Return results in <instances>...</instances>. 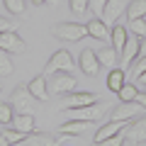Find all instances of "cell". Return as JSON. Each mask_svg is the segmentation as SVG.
Returning a JSON list of instances; mask_svg holds the SVG:
<instances>
[{
    "instance_id": "1f68e13d",
    "label": "cell",
    "mask_w": 146,
    "mask_h": 146,
    "mask_svg": "<svg viewBox=\"0 0 146 146\" xmlns=\"http://www.w3.org/2000/svg\"><path fill=\"white\" fill-rule=\"evenodd\" d=\"M3 32H17V25L12 20H7V17H0V34Z\"/></svg>"
},
{
    "instance_id": "f1b7e54d",
    "label": "cell",
    "mask_w": 146,
    "mask_h": 146,
    "mask_svg": "<svg viewBox=\"0 0 146 146\" xmlns=\"http://www.w3.org/2000/svg\"><path fill=\"white\" fill-rule=\"evenodd\" d=\"M105 5H107V0H88V10H93L95 17H102Z\"/></svg>"
},
{
    "instance_id": "484cf974",
    "label": "cell",
    "mask_w": 146,
    "mask_h": 146,
    "mask_svg": "<svg viewBox=\"0 0 146 146\" xmlns=\"http://www.w3.org/2000/svg\"><path fill=\"white\" fill-rule=\"evenodd\" d=\"M5 7L12 12V15H22L25 12V0H3Z\"/></svg>"
},
{
    "instance_id": "4316f807",
    "label": "cell",
    "mask_w": 146,
    "mask_h": 146,
    "mask_svg": "<svg viewBox=\"0 0 146 146\" xmlns=\"http://www.w3.org/2000/svg\"><path fill=\"white\" fill-rule=\"evenodd\" d=\"M10 119H12V107L7 102H0V124H10Z\"/></svg>"
},
{
    "instance_id": "f35d334b",
    "label": "cell",
    "mask_w": 146,
    "mask_h": 146,
    "mask_svg": "<svg viewBox=\"0 0 146 146\" xmlns=\"http://www.w3.org/2000/svg\"><path fill=\"white\" fill-rule=\"evenodd\" d=\"M32 3H34V5H44V3H46V0H32Z\"/></svg>"
},
{
    "instance_id": "4fadbf2b",
    "label": "cell",
    "mask_w": 146,
    "mask_h": 146,
    "mask_svg": "<svg viewBox=\"0 0 146 146\" xmlns=\"http://www.w3.org/2000/svg\"><path fill=\"white\" fill-rule=\"evenodd\" d=\"M139 44H141V36H136V34L127 36L124 49H122V61H124L127 66H131V61L139 56Z\"/></svg>"
},
{
    "instance_id": "277c9868",
    "label": "cell",
    "mask_w": 146,
    "mask_h": 146,
    "mask_svg": "<svg viewBox=\"0 0 146 146\" xmlns=\"http://www.w3.org/2000/svg\"><path fill=\"white\" fill-rule=\"evenodd\" d=\"M58 71H73V56L66 51V49H58L54 51V56L49 58V63L44 66V76H51V73H58Z\"/></svg>"
},
{
    "instance_id": "7a4b0ae2",
    "label": "cell",
    "mask_w": 146,
    "mask_h": 146,
    "mask_svg": "<svg viewBox=\"0 0 146 146\" xmlns=\"http://www.w3.org/2000/svg\"><path fill=\"white\" fill-rule=\"evenodd\" d=\"M54 36L63 39V42H78V39L88 36V27L78 25V22H61L54 27Z\"/></svg>"
},
{
    "instance_id": "83f0119b",
    "label": "cell",
    "mask_w": 146,
    "mask_h": 146,
    "mask_svg": "<svg viewBox=\"0 0 146 146\" xmlns=\"http://www.w3.org/2000/svg\"><path fill=\"white\" fill-rule=\"evenodd\" d=\"M3 136H5V139L10 141V144H20V141L25 139L27 134H22V131H17V129H12V127H10V129H5V131H3Z\"/></svg>"
},
{
    "instance_id": "52a82bcc",
    "label": "cell",
    "mask_w": 146,
    "mask_h": 146,
    "mask_svg": "<svg viewBox=\"0 0 146 146\" xmlns=\"http://www.w3.org/2000/svg\"><path fill=\"white\" fill-rule=\"evenodd\" d=\"M127 5H129V0H107V5H105L102 17H100V20L110 27L112 22H117V17H119L122 12L127 10Z\"/></svg>"
},
{
    "instance_id": "7402d4cb",
    "label": "cell",
    "mask_w": 146,
    "mask_h": 146,
    "mask_svg": "<svg viewBox=\"0 0 146 146\" xmlns=\"http://www.w3.org/2000/svg\"><path fill=\"white\" fill-rule=\"evenodd\" d=\"M127 15H129V20L146 17V0H131L129 5H127Z\"/></svg>"
},
{
    "instance_id": "d6a6232c",
    "label": "cell",
    "mask_w": 146,
    "mask_h": 146,
    "mask_svg": "<svg viewBox=\"0 0 146 146\" xmlns=\"http://www.w3.org/2000/svg\"><path fill=\"white\" fill-rule=\"evenodd\" d=\"M144 71H146V56H141V61L136 63V76H141Z\"/></svg>"
},
{
    "instance_id": "74e56055",
    "label": "cell",
    "mask_w": 146,
    "mask_h": 146,
    "mask_svg": "<svg viewBox=\"0 0 146 146\" xmlns=\"http://www.w3.org/2000/svg\"><path fill=\"white\" fill-rule=\"evenodd\" d=\"M0 146H10V141H7L5 136H0Z\"/></svg>"
},
{
    "instance_id": "9a60e30c",
    "label": "cell",
    "mask_w": 146,
    "mask_h": 146,
    "mask_svg": "<svg viewBox=\"0 0 146 146\" xmlns=\"http://www.w3.org/2000/svg\"><path fill=\"white\" fill-rule=\"evenodd\" d=\"M124 136L131 141V144H146V117H141L139 122H134V124L127 129Z\"/></svg>"
},
{
    "instance_id": "d590c367",
    "label": "cell",
    "mask_w": 146,
    "mask_h": 146,
    "mask_svg": "<svg viewBox=\"0 0 146 146\" xmlns=\"http://www.w3.org/2000/svg\"><path fill=\"white\" fill-rule=\"evenodd\" d=\"M136 80H139V83H146V71L141 73V76H136Z\"/></svg>"
},
{
    "instance_id": "ab89813d",
    "label": "cell",
    "mask_w": 146,
    "mask_h": 146,
    "mask_svg": "<svg viewBox=\"0 0 146 146\" xmlns=\"http://www.w3.org/2000/svg\"><path fill=\"white\" fill-rule=\"evenodd\" d=\"M0 90H3V85H0Z\"/></svg>"
},
{
    "instance_id": "e575fe53",
    "label": "cell",
    "mask_w": 146,
    "mask_h": 146,
    "mask_svg": "<svg viewBox=\"0 0 146 146\" xmlns=\"http://www.w3.org/2000/svg\"><path fill=\"white\" fill-rule=\"evenodd\" d=\"M139 54H141V56H146V36L141 39V44H139Z\"/></svg>"
},
{
    "instance_id": "836d02e7",
    "label": "cell",
    "mask_w": 146,
    "mask_h": 146,
    "mask_svg": "<svg viewBox=\"0 0 146 146\" xmlns=\"http://www.w3.org/2000/svg\"><path fill=\"white\" fill-rule=\"evenodd\" d=\"M136 102H139L141 107H146V93H136Z\"/></svg>"
},
{
    "instance_id": "603a6c76",
    "label": "cell",
    "mask_w": 146,
    "mask_h": 146,
    "mask_svg": "<svg viewBox=\"0 0 146 146\" xmlns=\"http://www.w3.org/2000/svg\"><path fill=\"white\" fill-rule=\"evenodd\" d=\"M136 93H139L136 85L124 80V85L119 88V93H117V95H119V102H134V100H136Z\"/></svg>"
},
{
    "instance_id": "e0dca14e",
    "label": "cell",
    "mask_w": 146,
    "mask_h": 146,
    "mask_svg": "<svg viewBox=\"0 0 146 146\" xmlns=\"http://www.w3.org/2000/svg\"><path fill=\"white\" fill-rule=\"evenodd\" d=\"M17 146H54V139L49 134H44V131H32Z\"/></svg>"
},
{
    "instance_id": "ba28073f",
    "label": "cell",
    "mask_w": 146,
    "mask_h": 146,
    "mask_svg": "<svg viewBox=\"0 0 146 146\" xmlns=\"http://www.w3.org/2000/svg\"><path fill=\"white\" fill-rule=\"evenodd\" d=\"M0 49L7 54H22L25 51V42L17 32H3L0 34Z\"/></svg>"
},
{
    "instance_id": "ac0fdd59",
    "label": "cell",
    "mask_w": 146,
    "mask_h": 146,
    "mask_svg": "<svg viewBox=\"0 0 146 146\" xmlns=\"http://www.w3.org/2000/svg\"><path fill=\"white\" fill-rule=\"evenodd\" d=\"M95 54H98V61H100V66H105V68H117L119 54H117L112 46H105V49H100V51H95Z\"/></svg>"
},
{
    "instance_id": "6da1fadb",
    "label": "cell",
    "mask_w": 146,
    "mask_h": 146,
    "mask_svg": "<svg viewBox=\"0 0 146 146\" xmlns=\"http://www.w3.org/2000/svg\"><path fill=\"white\" fill-rule=\"evenodd\" d=\"M49 95H68L76 90V85H78V80L73 78L71 73L66 71H58V73H51V80H49Z\"/></svg>"
},
{
    "instance_id": "8992f818",
    "label": "cell",
    "mask_w": 146,
    "mask_h": 146,
    "mask_svg": "<svg viewBox=\"0 0 146 146\" xmlns=\"http://www.w3.org/2000/svg\"><path fill=\"white\" fill-rule=\"evenodd\" d=\"M93 102H98V98L93 93H68L63 98L61 110H78V107H85V105H93Z\"/></svg>"
},
{
    "instance_id": "cb8c5ba5",
    "label": "cell",
    "mask_w": 146,
    "mask_h": 146,
    "mask_svg": "<svg viewBox=\"0 0 146 146\" xmlns=\"http://www.w3.org/2000/svg\"><path fill=\"white\" fill-rule=\"evenodd\" d=\"M12 71H15V63H12L10 54L0 49V76H3V78H5V76H12Z\"/></svg>"
},
{
    "instance_id": "ffe728a7",
    "label": "cell",
    "mask_w": 146,
    "mask_h": 146,
    "mask_svg": "<svg viewBox=\"0 0 146 146\" xmlns=\"http://www.w3.org/2000/svg\"><path fill=\"white\" fill-rule=\"evenodd\" d=\"M93 124V122H83V119H71V122H66V124H61L58 127V131H61V134H83L85 129H88V127Z\"/></svg>"
},
{
    "instance_id": "44dd1931",
    "label": "cell",
    "mask_w": 146,
    "mask_h": 146,
    "mask_svg": "<svg viewBox=\"0 0 146 146\" xmlns=\"http://www.w3.org/2000/svg\"><path fill=\"white\" fill-rule=\"evenodd\" d=\"M127 29L122 25H117L115 29H112V34H110V42H112V49H115L117 54H122V49H124V42H127Z\"/></svg>"
},
{
    "instance_id": "4dcf8cb0",
    "label": "cell",
    "mask_w": 146,
    "mask_h": 146,
    "mask_svg": "<svg viewBox=\"0 0 146 146\" xmlns=\"http://www.w3.org/2000/svg\"><path fill=\"white\" fill-rule=\"evenodd\" d=\"M122 144H124V134L119 131V134H115V136H110V139L100 141L98 146H122Z\"/></svg>"
},
{
    "instance_id": "d6986e66",
    "label": "cell",
    "mask_w": 146,
    "mask_h": 146,
    "mask_svg": "<svg viewBox=\"0 0 146 146\" xmlns=\"http://www.w3.org/2000/svg\"><path fill=\"white\" fill-rule=\"evenodd\" d=\"M124 80H127V73L122 71V68H110V73H107V90L119 93V88L124 85Z\"/></svg>"
},
{
    "instance_id": "5bb4252c",
    "label": "cell",
    "mask_w": 146,
    "mask_h": 146,
    "mask_svg": "<svg viewBox=\"0 0 146 146\" xmlns=\"http://www.w3.org/2000/svg\"><path fill=\"white\" fill-rule=\"evenodd\" d=\"M34 124H36L34 115H15V117L10 119V124H7V127L22 131V134H32V131H34Z\"/></svg>"
},
{
    "instance_id": "f546056e",
    "label": "cell",
    "mask_w": 146,
    "mask_h": 146,
    "mask_svg": "<svg viewBox=\"0 0 146 146\" xmlns=\"http://www.w3.org/2000/svg\"><path fill=\"white\" fill-rule=\"evenodd\" d=\"M68 5H71V10L76 12V15L88 12V0H68Z\"/></svg>"
},
{
    "instance_id": "3957f363",
    "label": "cell",
    "mask_w": 146,
    "mask_h": 146,
    "mask_svg": "<svg viewBox=\"0 0 146 146\" xmlns=\"http://www.w3.org/2000/svg\"><path fill=\"white\" fill-rule=\"evenodd\" d=\"M32 105H34V95L27 88H15L10 95V107L15 110V115H32Z\"/></svg>"
},
{
    "instance_id": "30bf717a",
    "label": "cell",
    "mask_w": 146,
    "mask_h": 146,
    "mask_svg": "<svg viewBox=\"0 0 146 146\" xmlns=\"http://www.w3.org/2000/svg\"><path fill=\"white\" fill-rule=\"evenodd\" d=\"M78 63H80V68H83L85 76H98V71H100V61H98V54H95V51L85 49V51L80 54Z\"/></svg>"
},
{
    "instance_id": "9c48e42d",
    "label": "cell",
    "mask_w": 146,
    "mask_h": 146,
    "mask_svg": "<svg viewBox=\"0 0 146 146\" xmlns=\"http://www.w3.org/2000/svg\"><path fill=\"white\" fill-rule=\"evenodd\" d=\"M27 90L34 95V100L39 102H46L51 95H49V85H46V76H34V78L27 83Z\"/></svg>"
},
{
    "instance_id": "5b68a950",
    "label": "cell",
    "mask_w": 146,
    "mask_h": 146,
    "mask_svg": "<svg viewBox=\"0 0 146 146\" xmlns=\"http://www.w3.org/2000/svg\"><path fill=\"white\" fill-rule=\"evenodd\" d=\"M66 115H71L73 119H83V122H98L100 117L105 115V105L102 102H93V105H85V107L78 110H63Z\"/></svg>"
},
{
    "instance_id": "8d00e7d4",
    "label": "cell",
    "mask_w": 146,
    "mask_h": 146,
    "mask_svg": "<svg viewBox=\"0 0 146 146\" xmlns=\"http://www.w3.org/2000/svg\"><path fill=\"white\" fill-rule=\"evenodd\" d=\"M46 3H49V5H54V7H58V5H61V0H46Z\"/></svg>"
},
{
    "instance_id": "d4e9b609",
    "label": "cell",
    "mask_w": 146,
    "mask_h": 146,
    "mask_svg": "<svg viewBox=\"0 0 146 146\" xmlns=\"http://www.w3.org/2000/svg\"><path fill=\"white\" fill-rule=\"evenodd\" d=\"M129 29H131V34H136V36H141V39H144V36H146V17L129 20Z\"/></svg>"
},
{
    "instance_id": "60d3db41",
    "label": "cell",
    "mask_w": 146,
    "mask_h": 146,
    "mask_svg": "<svg viewBox=\"0 0 146 146\" xmlns=\"http://www.w3.org/2000/svg\"><path fill=\"white\" fill-rule=\"evenodd\" d=\"M144 85H146V83H144Z\"/></svg>"
},
{
    "instance_id": "2e32d148",
    "label": "cell",
    "mask_w": 146,
    "mask_h": 146,
    "mask_svg": "<svg viewBox=\"0 0 146 146\" xmlns=\"http://www.w3.org/2000/svg\"><path fill=\"white\" fill-rule=\"evenodd\" d=\"M141 112V105L136 102H122L119 107L115 110V112H112V119H131V117H136Z\"/></svg>"
},
{
    "instance_id": "7c38bea8",
    "label": "cell",
    "mask_w": 146,
    "mask_h": 146,
    "mask_svg": "<svg viewBox=\"0 0 146 146\" xmlns=\"http://www.w3.org/2000/svg\"><path fill=\"white\" fill-rule=\"evenodd\" d=\"M85 27H88V36L100 39V42H110V27L105 25L100 17H93V20H90Z\"/></svg>"
},
{
    "instance_id": "8fae6325",
    "label": "cell",
    "mask_w": 146,
    "mask_h": 146,
    "mask_svg": "<svg viewBox=\"0 0 146 146\" xmlns=\"http://www.w3.org/2000/svg\"><path fill=\"white\" fill-rule=\"evenodd\" d=\"M127 127V119H112V122H107L105 127H100L98 129V134H95V141H105V139H110V136H115V134H119L122 129Z\"/></svg>"
}]
</instances>
